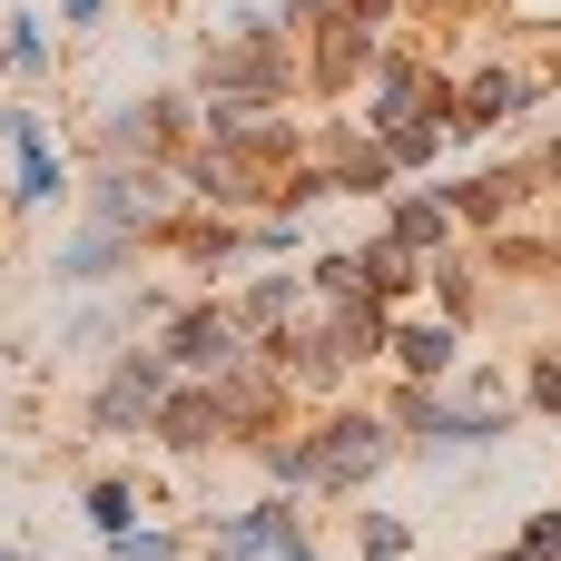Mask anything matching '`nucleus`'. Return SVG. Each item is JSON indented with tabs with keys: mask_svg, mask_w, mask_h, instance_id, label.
<instances>
[{
	"mask_svg": "<svg viewBox=\"0 0 561 561\" xmlns=\"http://www.w3.org/2000/svg\"><path fill=\"white\" fill-rule=\"evenodd\" d=\"M247 463H256L276 493L355 503V493H375V473H385V463H404V424H394L385 404H355V394H335V404H316L296 434H266Z\"/></svg>",
	"mask_w": 561,
	"mask_h": 561,
	"instance_id": "1",
	"label": "nucleus"
},
{
	"mask_svg": "<svg viewBox=\"0 0 561 561\" xmlns=\"http://www.w3.org/2000/svg\"><path fill=\"white\" fill-rule=\"evenodd\" d=\"M178 207H187L178 168H148V158H89V178H79V227H108L138 247H158Z\"/></svg>",
	"mask_w": 561,
	"mask_h": 561,
	"instance_id": "2",
	"label": "nucleus"
},
{
	"mask_svg": "<svg viewBox=\"0 0 561 561\" xmlns=\"http://www.w3.org/2000/svg\"><path fill=\"white\" fill-rule=\"evenodd\" d=\"M385 414L404 424V454H493L523 414L513 404H473V394H454V385H385Z\"/></svg>",
	"mask_w": 561,
	"mask_h": 561,
	"instance_id": "3",
	"label": "nucleus"
},
{
	"mask_svg": "<svg viewBox=\"0 0 561 561\" xmlns=\"http://www.w3.org/2000/svg\"><path fill=\"white\" fill-rule=\"evenodd\" d=\"M168 385H178V365L158 355V335H148V345H118V355L99 365L89 404H79V434H108V444H148V424H158Z\"/></svg>",
	"mask_w": 561,
	"mask_h": 561,
	"instance_id": "4",
	"label": "nucleus"
},
{
	"mask_svg": "<svg viewBox=\"0 0 561 561\" xmlns=\"http://www.w3.org/2000/svg\"><path fill=\"white\" fill-rule=\"evenodd\" d=\"M187 138H197V99H187V89H148V99L99 108L89 158H148V168H178V148H187Z\"/></svg>",
	"mask_w": 561,
	"mask_h": 561,
	"instance_id": "5",
	"label": "nucleus"
},
{
	"mask_svg": "<svg viewBox=\"0 0 561 561\" xmlns=\"http://www.w3.org/2000/svg\"><path fill=\"white\" fill-rule=\"evenodd\" d=\"M0 148H10V217H49V207H79V178L49 138L39 108H0Z\"/></svg>",
	"mask_w": 561,
	"mask_h": 561,
	"instance_id": "6",
	"label": "nucleus"
},
{
	"mask_svg": "<svg viewBox=\"0 0 561 561\" xmlns=\"http://www.w3.org/2000/svg\"><path fill=\"white\" fill-rule=\"evenodd\" d=\"M158 355H168L178 375H237L256 345H247V325H237L227 296H187V306L158 316Z\"/></svg>",
	"mask_w": 561,
	"mask_h": 561,
	"instance_id": "7",
	"label": "nucleus"
},
{
	"mask_svg": "<svg viewBox=\"0 0 561 561\" xmlns=\"http://www.w3.org/2000/svg\"><path fill=\"white\" fill-rule=\"evenodd\" d=\"M256 365H276V385L296 394V404H335L345 385H355V355L335 345V325H325V306H306L276 345H256Z\"/></svg>",
	"mask_w": 561,
	"mask_h": 561,
	"instance_id": "8",
	"label": "nucleus"
},
{
	"mask_svg": "<svg viewBox=\"0 0 561 561\" xmlns=\"http://www.w3.org/2000/svg\"><path fill=\"white\" fill-rule=\"evenodd\" d=\"M542 89H552V69H523V59H483V69H463V79H454V108H444L454 148L493 138V128H503V118H523Z\"/></svg>",
	"mask_w": 561,
	"mask_h": 561,
	"instance_id": "9",
	"label": "nucleus"
},
{
	"mask_svg": "<svg viewBox=\"0 0 561 561\" xmlns=\"http://www.w3.org/2000/svg\"><path fill=\"white\" fill-rule=\"evenodd\" d=\"M178 187H187V207H217V217H266V168L247 158V148H227V138H187L178 148Z\"/></svg>",
	"mask_w": 561,
	"mask_h": 561,
	"instance_id": "10",
	"label": "nucleus"
},
{
	"mask_svg": "<svg viewBox=\"0 0 561 561\" xmlns=\"http://www.w3.org/2000/svg\"><path fill=\"white\" fill-rule=\"evenodd\" d=\"M296 533H306V503L266 483L256 503H237V513H207V523H197V552H207V561H276Z\"/></svg>",
	"mask_w": 561,
	"mask_h": 561,
	"instance_id": "11",
	"label": "nucleus"
},
{
	"mask_svg": "<svg viewBox=\"0 0 561 561\" xmlns=\"http://www.w3.org/2000/svg\"><path fill=\"white\" fill-rule=\"evenodd\" d=\"M375 49H385V20L335 10V20L306 39V99H355V89H365V69H375Z\"/></svg>",
	"mask_w": 561,
	"mask_h": 561,
	"instance_id": "12",
	"label": "nucleus"
},
{
	"mask_svg": "<svg viewBox=\"0 0 561 561\" xmlns=\"http://www.w3.org/2000/svg\"><path fill=\"white\" fill-rule=\"evenodd\" d=\"M463 365H473V325H463V316H394L385 375H404V385H454Z\"/></svg>",
	"mask_w": 561,
	"mask_h": 561,
	"instance_id": "13",
	"label": "nucleus"
},
{
	"mask_svg": "<svg viewBox=\"0 0 561 561\" xmlns=\"http://www.w3.org/2000/svg\"><path fill=\"white\" fill-rule=\"evenodd\" d=\"M375 237L434 266V256H454V237H463V217H454V197H444V187H394V197L375 207Z\"/></svg>",
	"mask_w": 561,
	"mask_h": 561,
	"instance_id": "14",
	"label": "nucleus"
},
{
	"mask_svg": "<svg viewBox=\"0 0 561 561\" xmlns=\"http://www.w3.org/2000/svg\"><path fill=\"white\" fill-rule=\"evenodd\" d=\"M444 197H454V217H463V227H483V237H493V227H513V217L542 197V168H533V158H523V168H483V178H454Z\"/></svg>",
	"mask_w": 561,
	"mask_h": 561,
	"instance_id": "15",
	"label": "nucleus"
},
{
	"mask_svg": "<svg viewBox=\"0 0 561 561\" xmlns=\"http://www.w3.org/2000/svg\"><path fill=\"white\" fill-rule=\"evenodd\" d=\"M128 266H138V237H108V227H69V237H59V256H49V276H59V286H79V296L128 286Z\"/></svg>",
	"mask_w": 561,
	"mask_h": 561,
	"instance_id": "16",
	"label": "nucleus"
},
{
	"mask_svg": "<svg viewBox=\"0 0 561 561\" xmlns=\"http://www.w3.org/2000/svg\"><path fill=\"white\" fill-rule=\"evenodd\" d=\"M227 306H237L247 345H276V335H286V325H296V316L316 306V286H306V276H286V266H266V276H256V286H237Z\"/></svg>",
	"mask_w": 561,
	"mask_h": 561,
	"instance_id": "17",
	"label": "nucleus"
},
{
	"mask_svg": "<svg viewBox=\"0 0 561 561\" xmlns=\"http://www.w3.org/2000/svg\"><path fill=\"white\" fill-rule=\"evenodd\" d=\"M0 59H10V79H49V69H59V20L0 10Z\"/></svg>",
	"mask_w": 561,
	"mask_h": 561,
	"instance_id": "18",
	"label": "nucleus"
},
{
	"mask_svg": "<svg viewBox=\"0 0 561 561\" xmlns=\"http://www.w3.org/2000/svg\"><path fill=\"white\" fill-rule=\"evenodd\" d=\"M375 148L394 158V178H424V168H444V158H454V128H444V118L424 108V118H404V128H385Z\"/></svg>",
	"mask_w": 561,
	"mask_h": 561,
	"instance_id": "19",
	"label": "nucleus"
},
{
	"mask_svg": "<svg viewBox=\"0 0 561 561\" xmlns=\"http://www.w3.org/2000/svg\"><path fill=\"white\" fill-rule=\"evenodd\" d=\"M424 296H434V316H463V325H473V306H483V266L454 247V256L424 266Z\"/></svg>",
	"mask_w": 561,
	"mask_h": 561,
	"instance_id": "20",
	"label": "nucleus"
},
{
	"mask_svg": "<svg viewBox=\"0 0 561 561\" xmlns=\"http://www.w3.org/2000/svg\"><path fill=\"white\" fill-rule=\"evenodd\" d=\"M79 513H89V533L108 542V533H128V523H148V493H138L128 473H99V483L79 493Z\"/></svg>",
	"mask_w": 561,
	"mask_h": 561,
	"instance_id": "21",
	"label": "nucleus"
},
{
	"mask_svg": "<svg viewBox=\"0 0 561 561\" xmlns=\"http://www.w3.org/2000/svg\"><path fill=\"white\" fill-rule=\"evenodd\" d=\"M99 552H108V561H187V533L148 513V523H128V533H108Z\"/></svg>",
	"mask_w": 561,
	"mask_h": 561,
	"instance_id": "22",
	"label": "nucleus"
},
{
	"mask_svg": "<svg viewBox=\"0 0 561 561\" xmlns=\"http://www.w3.org/2000/svg\"><path fill=\"white\" fill-rule=\"evenodd\" d=\"M355 552H365V561H414V533H404L394 513H375V503H355Z\"/></svg>",
	"mask_w": 561,
	"mask_h": 561,
	"instance_id": "23",
	"label": "nucleus"
},
{
	"mask_svg": "<svg viewBox=\"0 0 561 561\" xmlns=\"http://www.w3.org/2000/svg\"><path fill=\"white\" fill-rule=\"evenodd\" d=\"M493 256L523 266V276H561V237H513V227H493Z\"/></svg>",
	"mask_w": 561,
	"mask_h": 561,
	"instance_id": "24",
	"label": "nucleus"
},
{
	"mask_svg": "<svg viewBox=\"0 0 561 561\" xmlns=\"http://www.w3.org/2000/svg\"><path fill=\"white\" fill-rule=\"evenodd\" d=\"M523 404H533V424H561V355L552 345L523 365Z\"/></svg>",
	"mask_w": 561,
	"mask_h": 561,
	"instance_id": "25",
	"label": "nucleus"
},
{
	"mask_svg": "<svg viewBox=\"0 0 561 561\" xmlns=\"http://www.w3.org/2000/svg\"><path fill=\"white\" fill-rule=\"evenodd\" d=\"M335 10H355V0H276V20H286V39H296V49H306V39H316Z\"/></svg>",
	"mask_w": 561,
	"mask_h": 561,
	"instance_id": "26",
	"label": "nucleus"
},
{
	"mask_svg": "<svg viewBox=\"0 0 561 561\" xmlns=\"http://www.w3.org/2000/svg\"><path fill=\"white\" fill-rule=\"evenodd\" d=\"M513 542H523L533 561H561V503H552V513H533V523H523Z\"/></svg>",
	"mask_w": 561,
	"mask_h": 561,
	"instance_id": "27",
	"label": "nucleus"
},
{
	"mask_svg": "<svg viewBox=\"0 0 561 561\" xmlns=\"http://www.w3.org/2000/svg\"><path fill=\"white\" fill-rule=\"evenodd\" d=\"M533 168H542V197H561V128L542 138V148H533Z\"/></svg>",
	"mask_w": 561,
	"mask_h": 561,
	"instance_id": "28",
	"label": "nucleus"
},
{
	"mask_svg": "<svg viewBox=\"0 0 561 561\" xmlns=\"http://www.w3.org/2000/svg\"><path fill=\"white\" fill-rule=\"evenodd\" d=\"M99 10L108 0H59V30H99Z\"/></svg>",
	"mask_w": 561,
	"mask_h": 561,
	"instance_id": "29",
	"label": "nucleus"
},
{
	"mask_svg": "<svg viewBox=\"0 0 561 561\" xmlns=\"http://www.w3.org/2000/svg\"><path fill=\"white\" fill-rule=\"evenodd\" d=\"M276 561H325V552H316V533H296V542H286Z\"/></svg>",
	"mask_w": 561,
	"mask_h": 561,
	"instance_id": "30",
	"label": "nucleus"
},
{
	"mask_svg": "<svg viewBox=\"0 0 561 561\" xmlns=\"http://www.w3.org/2000/svg\"><path fill=\"white\" fill-rule=\"evenodd\" d=\"M355 10H365V20H394V10H404V0H355Z\"/></svg>",
	"mask_w": 561,
	"mask_h": 561,
	"instance_id": "31",
	"label": "nucleus"
},
{
	"mask_svg": "<svg viewBox=\"0 0 561 561\" xmlns=\"http://www.w3.org/2000/svg\"><path fill=\"white\" fill-rule=\"evenodd\" d=\"M454 10H473V0H454Z\"/></svg>",
	"mask_w": 561,
	"mask_h": 561,
	"instance_id": "32",
	"label": "nucleus"
},
{
	"mask_svg": "<svg viewBox=\"0 0 561 561\" xmlns=\"http://www.w3.org/2000/svg\"><path fill=\"white\" fill-rule=\"evenodd\" d=\"M0 79H10V59H0Z\"/></svg>",
	"mask_w": 561,
	"mask_h": 561,
	"instance_id": "33",
	"label": "nucleus"
},
{
	"mask_svg": "<svg viewBox=\"0 0 561 561\" xmlns=\"http://www.w3.org/2000/svg\"><path fill=\"white\" fill-rule=\"evenodd\" d=\"M552 79H561V59H552Z\"/></svg>",
	"mask_w": 561,
	"mask_h": 561,
	"instance_id": "34",
	"label": "nucleus"
},
{
	"mask_svg": "<svg viewBox=\"0 0 561 561\" xmlns=\"http://www.w3.org/2000/svg\"><path fill=\"white\" fill-rule=\"evenodd\" d=\"M0 561H20V552H0Z\"/></svg>",
	"mask_w": 561,
	"mask_h": 561,
	"instance_id": "35",
	"label": "nucleus"
},
{
	"mask_svg": "<svg viewBox=\"0 0 561 561\" xmlns=\"http://www.w3.org/2000/svg\"><path fill=\"white\" fill-rule=\"evenodd\" d=\"M0 10H10V0H0Z\"/></svg>",
	"mask_w": 561,
	"mask_h": 561,
	"instance_id": "36",
	"label": "nucleus"
}]
</instances>
